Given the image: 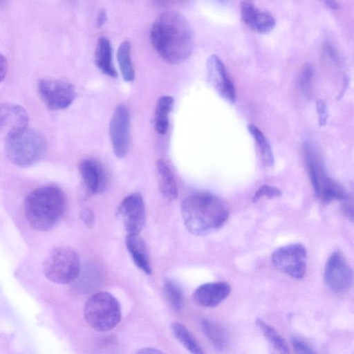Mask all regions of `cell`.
<instances>
[{"label":"cell","instance_id":"f1b7e54d","mask_svg":"<svg viewBox=\"0 0 354 354\" xmlns=\"http://www.w3.org/2000/svg\"><path fill=\"white\" fill-rule=\"evenodd\" d=\"M294 351L297 353L313 354L315 351L305 342L297 337H292L290 339Z\"/></svg>","mask_w":354,"mask_h":354},{"label":"cell","instance_id":"cb8c5ba5","mask_svg":"<svg viewBox=\"0 0 354 354\" xmlns=\"http://www.w3.org/2000/svg\"><path fill=\"white\" fill-rule=\"evenodd\" d=\"M257 326L261 329L262 333L279 353H289V348L286 340L271 326L266 323L260 318L256 319Z\"/></svg>","mask_w":354,"mask_h":354},{"label":"cell","instance_id":"7a4b0ae2","mask_svg":"<svg viewBox=\"0 0 354 354\" xmlns=\"http://www.w3.org/2000/svg\"><path fill=\"white\" fill-rule=\"evenodd\" d=\"M181 214L189 233L205 236L225 225L230 210L227 204L218 196L207 192H196L183 200Z\"/></svg>","mask_w":354,"mask_h":354},{"label":"cell","instance_id":"8fae6325","mask_svg":"<svg viewBox=\"0 0 354 354\" xmlns=\"http://www.w3.org/2000/svg\"><path fill=\"white\" fill-rule=\"evenodd\" d=\"M127 234H139L145 223V207L139 193L125 197L118 208Z\"/></svg>","mask_w":354,"mask_h":354},{"label":"cell","instance_id":"8d00e7d4","mask_svg":"<svg viewBox=\"0 0 354 354\" xmlns=\"http://www.w3.org/2000/svg\"><path fill=\"white\" fill-rule=\"evenodd\" d=\"M138 353H162V351L158 350L155 348H143L137 351Z\"/></svg>","mask_w":354,"mask_h":354},{"label":"cell","instance_id":"52a82bcc","mask_svg":"<svg viewBox=\"0 0 354 354\" xmlns=\"http://www.w3.org/2000/svg\"><path fill=\"white\" fill-rule=\"evenodd\" d=\"M274 267L290 277L300 279L306 270L307 251L301 243H292L276 249L272 254Z\"/></svg>","mask_w":354,"mask_h":354},{"label":"cell","instance_id":"ba28073f","mask_svg":"<svg viewBox=\"0 0 354 354\" xmlns=\"http://www.w3.org/2000/svg\"><path fill=\"white\" fill-rule=\"evenodd\" d=\"M38 92L45 105L50 110H62L74 101L76 93L74 86L67 82L42 79L38 83Z\"/></svg>","mask_w":354,"mask_h":354},{"label":"cell","instance_id":"277c9868","mask_svg":"<svg viewBox=\"0 0 354 354\" xmlns=\"http://www.w3.org/2000/svg\"><path fill=\"white\" fill-rule=\"evenodd\" d=\"M5 147L10 162L20 167H29L43 158L47 143L41 133L27 127L7 140Z\"/></svg>","mask_w":354,"mask_h":354},{"label":"cell","instance_id":"d4e9b609","mask_svg":"<svg viewBox=\"0 0 354 354\" xmlns=\"http://www.w3.org/2000/svg\"><path fill=\"white\" fill-rule=\"evenodd\" d=\"M164 290L170 306L175 310H180L183 305V293L180 286L174 281L167 279L164 282Z\"/></svg>","mask_w":354,"mask_h":354},{"label":"cell","instance_id":"60d3db41","mask_svg":"<svg viewBox=\"0 0 354 354\" xmlns=\"http://www.w3.org/2000/svg\"><path fill=\"white\" fill-rule=\"evenodd\" d=\"M6 0H0V6L2 5Z\"/></svg>","mask_w":354,"mask_h":354},{"label":"cell","instance_id":"1f68e13d","mask_svg":"<svg viewBox=\"0 0 354 354\" xmlns=\"http://www.w3.org/2000/svg\"><path fill=\"white\" fill-rule=\"evenodd\" d=\"M324 53L326 57L333 62L338 61V53L335 46L330 42L326 41L324 44Z\"/></svg>","mask_w":354,"mask_h":354},{"label":"cell","instance_id":"e0dca14e","mask_svg":"<svg viewBox=\"0 0 354 354\" xmlns=\"http://www.w3.org/2000/svg\"><path fill=\"white\" fill-rule=\"evenodd\" d=\"M126 246L135 265L145 273L150 274L151 268L143 239L139 234H127Z\"/></svg>","mask_w":354,"mask_h":354},{"label":"cell","instance_id":"836d02e7","mask_svg":"<svg viewBox=\"0 0 354 354\" xmlns=\"http://www.w3.org/2000/svg\"><path fill=\"white\" fill-rule=\"evenodd\" d=\"M8 68V64L6 58L0 53V82H2L6 76Z\"/></svg>","mask_w":354,"mask_h":354},{"label":"cell","instance_id":"5bb4252c","mask_svg":"<svg viewBox=\"0 0 354 354\" xmlns=\"http://www.w3.org/2000/svg\"><path fill=\"white\" fill-rule=\"evenodd\" d=\"M240 12L243 22L257 33H268L275 26L274 17L267 11L258 9L252 0H242Z\"/></svg>","mask_w":354,"mask_h":354},{"label":"cell","instance_id":"74e56055","mask_svg":"<svg viewBox=\"0 0 354 354\" xmlns=\"http://www.w3.org/2000/svg\"><path fill=\"white\" fill-rule=\"evenodd\" d=\"M325 4L331 9L337 10L339 8V4L337 0H323Z\"/></svg>","mask_w":354,"mask_h":354},{"label":"cell","instance_id":"ab89813d","mask_svg":"<svg viewBox=\"0 0 354 354\" xmlns=\"http://www.w3.org/2000/svg\"><path fill=\"white\" fill-rule=\"evenodd\" d=\"M217 1L220 2V3H224L227 0H216Z\"/></svg>","mask_w":354,"mask_h":354},{"label":"cell","instance_id":"4dcf8cb0","mask_svg":"<svg viewBox=\"0 0 354 354\" xmlns=\"http://www.w3.org/2000/svg\"><path fill=\"white\" fill-rule=\"evenodd\" d=\"M80 218L84 224L91 227L93 225L95 221V216L93 211L88 208H83L80 213Z\"/></svg>","mask_w":354,"mask_h":354},{"label":"cell","instance_id":"83f0119b","mask_svg":"<svg viewBox=\"0 0 354 354\" xmlns=\"http://www.w3.org/2000/svg\"><path fill=\"white\" fill-rule=\"evenodd\" d=\"M261 156L263 163L268 167H271L274 165V156L272 153V148L266 139L263 142L259 144Z\"/></svg>","mask_w":354,"mask_h":354},{"label":"cell","instance_id":"d6a6232c","mask_svg":"<svg viewBox=\"0 0 354 354\" xmlns=\"http://www.w3.org/2000/svg\"><path fill=\"white\" fill-rule=\"evenodd\" d=\"M248 129L258 145L266 140L261 131L253 124H248Z\"/></svg>","mask_w":354,"mask_h":354},{"label":"cell","instance_id":"9a60e30c","mask_svg":"<svg viewBox=\"0 0 354 354\" xmlns=\"http://www.w3.org/2000/svg\"><path fill=\"white\" fill-rule=\"evenodd\" d=\"M231 292L230 286L225 281L210 282L199 286L192 298L201 307H215L224 301Z\"/></svg>","mask_w":354,"mask_h":354},{"label":"cell","instance_id":"484cf974","mask_svg":"<svg viewBox=\"0 0 354 354\" xmlns=\"http://www.w3.org/2000/svg\"><path fill=\"white\" fill-rule=\"evenodd\" d=\"M313 72V66L310 64H306L299 74V87L301 91L306 95H308L310 91Z\"/></svg>","mask_w":354,"mask_h":354},{"label":"cell","instance_id":"30bf717a","mask_svg":"<svg viewBox=\"0 0 354 354\" xmlns=\"http://www.w3.org/2000/svg\"><path fill=\"white\" fill-rule=\"evenodd\" d=\"M130 115L127 107L118 105L109 123V135L113 151L118 158L127 156L129 149Z\"/></svg>","mask_w":354,"mask_h":354},{"label":"cell","instance_id":"ffe728a7","mask_svg":"<svg viewBox=\"0 0 354 354\" xmlns=\"http://www.w3.org/2000/svg\"><path fill=\"white\" fill-rule=\"evenodd\" d=\"M202 330L211 344L218 351L225 350L230 344L226 330L219 324L209 319L201 321Z\"/></svg>","mask_w":354,"mask_h":354},{"label":"cell","instance_id":"7402d4cb","mask_svg":"<svg viewBox=\"0 0 354 354\" xmlns=\"http://www.w3.org/2000/svg\"><path fill=\"white\" fill-rule=\"evenodd\" d=\"M131 42L122 41L117 51V59L122 78L126 82H131L135 77V71L131 59Z\"/></svg>","mask_w":354,"mask_h":354},{"label":"cell","instance_id":"2e32d148","mask_svg":"<svg viewBox=\"0 0 354 354\" xmlns=\"http://www.w3.org/2000/svg\"><path fill=\"white\" fill-rule=\"evenodd\" d=\"M79 170L87 190L93 194L102 192L107 183L106 172L102 165L93 158L83 159Z\"/></svg>","mask_w":354,"mask_h":354},{"label":"cell","instance_id":"8992f818","mask_svg":"<svg viewBox=\"0 0 354 354\" xmlns=\"http://www.w3.org/2000/svg\"><path fill=\"white\" fill-rule=\"evenodd\" d=\"M42 269L44 274L50 281L59 284L69 283L80 275V257L71 248H55L45 258Z\"/></svg>","mask_w":354,"mask_h":354},{"label":"cell","instance_id":"9c48e42d","mask_svg":"<svg viewBox=\"0 0 354 354\" xmlns=\"http://www.w3.org/2000/svg\"><path fill=\"white\" fill-rule=\"evenodd\" d=\"M324 278L328 288L336 292L346 291L351 287L353 270L341 252H333L327 259Z\"/></svg>","mask_w":354,"mask_h":354},{"label":"cell","instance_id":"4fadbf2b","mask_svg":"<svg viewBox=\"0 0 354 354\" xmlns=\"http://www.w3.org/2000/svg\"><path fill=\"white\" fill-rule=\"evenodd\" d=\"M28 115L21 106L0 104V139L6 141L28 127Z\"/></svg>","mask_w":354,"mask_h":354},{"label":"cell","instance_id":"603a6c76","mask_svg":"<svg viewBox=\"0 0 354 354\" xmlns=\"http://www.w3.org/2000/svg\"><path fill=\"white\" fill-rule=\"evenodd\" d=\"M171 330L178 341L189 352L194 354L204 353L192 333L182 324L173 322L171 324Z\"/></svg>","mask_w":354,"mask_h":354},{"label":"cell","instance_id":"44dd1931","mask_svg":"<svg viewBox=\"0 0 354 354\" xmlns=\"http://www.w3.org/2000/svg\"><path fill=\"white\" fill-rule=\"evenodd\" d=\"M173 106L174 99L169 95H162L157 101L154 115V127L159 134H165L168 130L169 114Z\"/></svg>","mask_w":354,"mask_h":354},{"label":"cell","instance_id":"d6986e66","mask_svg":"<svg viewBox=\"0 0 354 354\" xmlns=\"http://www.w3.org/2000/svg\"><path fill=\"white\" fill-rule=\"evenodd\" d=\"M156 168L162 195L168 201L175 200L178 196V187L169 167L164 160H158Z\"/></svg>","mask_w":354,"mask_h":354},{"label":"cell","instance_id":"7c38bea8","mask_svg":"<svg viewBox=\"0 0 354 354\" xmlns=\"http://www.w3.org/2000/svg\"><path fill=\"white\" fill-rule=\"evenodd\" d=\"M206 68L207 80L210 85L226 101L235 102V88L221 59L216 55H210L207 59Z\"/></svg>","mask_w":354,"mask_h":354},{"label":"cell","instance_id":"f546056e","mask_svg":"<svg viewBox=\"0 0 354 354\" xmlns=\"http://www.w3.org/2000/svg\"><path fill=\"white\" fill-rule=\"evenodd\" d=\"M316 109L318 116L319 126H325L328 120V109L325 101L321 99L317 100L316 102Z\"/></svg>","mask_w":354,"mask_h":354},{"label":"cell","instance_id":"5b68a950","mask_svg":"<svg viewBox=\"0 0 354 354\" xmlns=\"http://www.w3.org/2000/svg\"><path fill=\"white\" fill-rule=\"evenodd\" d=\"M86 322L94 330L106 332L115 328L121 320L120 303L111 293L102 291L91 296L84 307Z\"/></svg>","mask_w":354,"mask_h":354},{"label":"cell","instance_id":"d590c367","mask_svg":"<svg viewBox=\"0 0 354 354\" xmlns=\"http://www.w3.org/2000/svg\"><path fill=\"white\" fill-rule=\"evenodd\" d=\"M343 212L344 214L351 221H353V206L350 204L345 203L342 207Z\"/></svg>","mask_w":354,"mask_h":354},{"label":"cell","instance_id":"ac0fdd59","mask_svg":"<svg viewBox=\"0 0 354 354\" xmlns=\"http://www.w3.org/2000/svg\"><path fill=\"white\" fill-rule=\"evenodd\" d=\"M94 62L96 66L105 75L111 77L118 76L113 64L111 44L105 37H100L97 41L95 50Z\"/></svg>","mask_w":354,"mask_h":354},{"label":"cell","instance_id":"e575fe53","mask_svg":"<svg viewBox=\"0 0 354 354\" xmlns=\"http://www.w3.org/2000/svg\"><path fill=\"white\" fill-rule=\"evenodd\" d=\"M106 18H107V14H106V10L104 8L101 9L97 15V20H96L97 27V28L102 27L104 25V24L106 23Z\"/></svg>","mask_w":354,"mask_h":354},{"label":"cell","instance_id":"4316f807","mask_svg":"<svg viewBox=\"0 0 354 354\" xmlns=\"http://www.w3.org/2000/svg\"><path fill=\"white\" fill-rule=\"evenodd\" d=\"M281 196V192L276 187L270 186L269 185H264L261 186L256 193L254 194L252 201L255 203L262 198L263 197H268L272 198L279 197Z\"/></svg>","mask_w":354,"mask_h":354},{"label":"cell","instance_id":"3957f363","mask_svg":"<svg viewBox=\"0 0 354 354\" xmlns=\"http://www.w3.org/2000/svg\"><path fill=\"white\" fill-rule=\"evenodd\" d=\"M66 207L63 191L46 185L31 192L24 201V212L30 225L39 231L53 228L63 216Z\"/></svg>","mask_w":354,"mask_h":354},{"label":"cell","instance_id":"f35d334b","mask_svg":"<svg viewBox=\"0 0 354 354\" xmlns=\"http://www.w3.org/2000/svg\"><path fill=\"white\" fill-rule=\"evenodd\" d=\"M343 86H342V89L340 92V94L339 95V98H341L342 97H343L344 95V93L346 89V87L348 86V77L346 75L344 76V79H343Z\"/></svg>","mask_w":354,"mask_h":354},{"label":"cell","instance_id":"6da1fadb","mask_svg":"<svg viewBox=\"0 0 354 354\" xmlns=\"http://www.w3.org/2000/svg\"><path fill=\"white\" fill-rule=\"evenodd\" d=\"M150 39L160 56L171 64L185 61L192 54L194 44L189 22L176 11L164 12L156 17L151 26Z\"/></svg>","mask_w":354,"mask_h":354}]
</instances>
